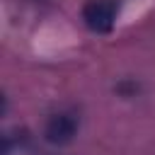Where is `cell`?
I'll use <instances>...</instances> for the list:
<instances>
[{
    "label": "cell",
    "mask_w": 155,
    "mask_h": 155,
    "mask_svg": "<svg viewBox=\"0 0 155 155\" xmlns=\"http://www.w3.org/2000/svg\"><path fill=\"white\" fill-rule=\"evenodd\" d=\"M78 131V119L68 111H61V114H53L48 121H46V128H44V136L48 143L53 145H63V143H70L73 136Z\"/></svg>",
    "instance_id": "obj_2"
},
{
    "label": "cell",
    "mask_w": 155,
    "mask_h": 155,
    "mask_svg": "<svg viewBox=\"0 0 155 155\" xmlns=\"http://www.w3.org/2000/svg\"><path fill=\"white\" fill-rule=\"evenodd\" d=\"M114 15H116V10H114V2H111V0H90V2L82 7V19H85V24H87L92 31H97V34L111 31V27H114Z\"/></svg>",
    "instance_id": "obj_1"
}]
</instances>
